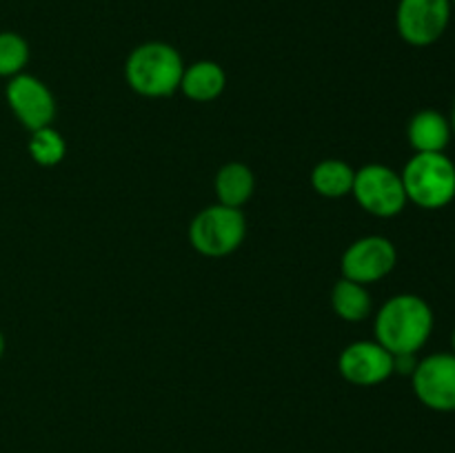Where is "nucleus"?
Returning <instances> with one entry per match:
<instances>
[{"label":"nucleus","mask_w":455,"mask_h":453,"mask_svg":"<svg viewBox=\"0 0 455 453\" xmlns=\"http://www.w3.org/2000/svg\"><path fill=\"white\" fill-rule=\"evenodd\" d=\"M27 149H29L31 160L36 164H40V167H56V164H60L65 160L67 142L62 138V133L49 124V127L31 131Z\"/></svg>","instance_id":"nucleus-16"},{"label":"nucleus","mask_w":455,"mask_h":453,"mask_svg":"<svg viewBox=\"0 0 455 453\" xmlns=\"http://www.w3.org/2000/svg\"><path fill=\"white\" fill-rule=\"evenodd\" d=\"M451 354H455V329H453V336H451Z\"/></svg>","instance_id":"nucleus-21"},{"label":"nucleus","mask_w":455,"mask_h":453,"mask_svg":"<svg viewBox=\"0 0 455 453\" xmlns=\"http://www.w3.org/2000/svg\"><path fill=\"white\" fill-rule=\"evenodd\" d=\"M331 306L345 322H363L371 314V293L367 284L340 278L331 289Z\"/></svg>","instance_id":"nucleus-15"},{"label":"nucleus","mask_w":455,"mask_h":453,"mask_svg":"<svg viewBox=\"0 0 455 453\" xmlns=\"http://www.w3.org/2000/svg\"><path fill=\"white\" fill-rule=\"evenodd\" d=\"M4 346H7V342H4V333H3V329H0V358L4 355Z\"/></svg>","instance_id":"nucleus-19"},{"label":"nucleus","mask_w":455,"mask_h":453,"mask_svg":"<svg viewBox=\"0 0 455 453\" xmlns=\"http://www.w3.org/2000/svg\"><path fill=\"white\" fill-rule=\"evenodd\" d=\"M407 138L416 154H444L453 140L451 123L440 111L422 109L409 120Z\"/></svg>","instance_id":"nucleus-11"},{"label":"nucleus","mask_w":455,"mask_h":453,"mask_svg":"<svg viewBox=\"0 0 455 453\" xmlns=\"http://www.w3.org/2000/svg\"><path fill=\"white\" fill-rule=\"evenodd\" d=\"M411 386L422 407L438 413L455 411V354L443 351L418 360Z\"/></svg>","instance_id":"nucleus-7"},{"label":"nucleus","mask_w":455,"mask_h":453,"mask_svg":"<svg viewBox=\"0 0 455 453\" xmlns=\"http://www.w3.org/2000/svg\"><path fill=\"white\" fill-rule=\"evenodd\" d=\"M29 62V43L16 31H0V78L22 74Z\"/></svg>","instance_id":"nucleus-17"},{"label":"nucleus","mask_w":455,"mask_h":453,"mask_svg":"<svg viewBox=\"0 0 455 453\" xmlns=\"http://www.w3.org/2000/svg\"><path fill=\"white\" fill-rule=\"evenodd\" d=\"M227 87V74L216 60H198L185 67L180 91L194 102H212L222 96Z\"/></svg>","instance_id":"nucleus-12"},{"label":"nucleus","mask_w":455,"mask_h":453,"mask_svg":"<svg viewBox=\"0 0 455 453\" xmlns=\"http://www.w3.org/2000/svg\"><path fill=\"white\" fill-rule=\"evenodd\" d=\"M247 235V218L243 209L212 204L196 213L189 225V242L200 256L225 258L238 251Z\"/></svg>","instance_id":"nucleus-4"},{"label":"nucleus","mask_w":455,"mask_h":453,"mask_svg":"<svg viewBox=\"0 0 455 453\" xmlns=\"http://www.w3.org/2000/svg\"><path fill=\"white\" fill-rule=\"evenodd\" d=\"M9 109L18 118V123L29 131L49 127L56 118V98L49 91L47 84L31 74H18L9 78L4 87Z\"/></svg>","instance_id":"nucleus-9"},{"label":"nucleus","mask_w":455,"mask_h":453,"mask_svg":"<svg viewBox=\"0 0 455 453\" xmlns=\"http://www.w3.org/2000/svg\"><path fill=\"white\" fill-rule=\"evenodd\" d=\"M355 169L338 158H327L318 163L311 171V187L323 198H345L354 189Z\"/></svg>","instance_id":"nucleus-14"},{"label":"nucleus","mask_w":455,"mask_h":453,"mask_svg":"<svg viewBox=\"0 0 455 453\" xmlns=\"http://www.w3.org/2000/svg\"><path fill=\"white\" fill-rule=\"evenodd\" d=\"M351 194L364 211L376 218L400 216L409 203L400 173L380 163L355 169Z\"/></svg>","instance_id":"nucleus-5"},{"label":"nucleus","mask_w":455,"mask_h":453,"mask_svg":"<svg viewBox=\"0 0 455 453\" xmlns=\"http://www.w3.org/2000/svg\"><path fill=\"white\" fill-rule=\"evenodd\" d=\"M185 67L173 44L149 40L132 49L124 62V78L138 96L169 98L180 89Z\"/></svg>","instance_id":"nucleus-2"},{"label":"nucleus","mask_w":455,"mask_h":453,"mask_svg":"<svg viewBox=\"0 0 455 453\" xmlns=\"http://www.w3.org/2000/svg\"><path fill=\"white\" fill-rule=\"evenodd\" d=\"M449 123H451V133L455 138V102H453V109H451V118H449Z\"/></svg>","instance_id":"nucleus-20"},{"label":"nucleus","mask_w":455,"mask_h":453,"mask_svg":"<svg viewBox=\"0 0 455 453\" xmlns=\"http://www.w3.org/2000/svg\"><path fill=\"white\" fill-rule=\"evenodd\" d=\"M451 7H453V9H455V0H451Z\"/></svg>","instance_id":"nucleus-22"},{"label":"nucleus","mask_w":455,"mask_h":453,"mask_svg":"<svg viewBox=\"0 0 455 453\" xmlns=\"http://www.w3.org/2000/svg\"><path fill=\"white\" fill-rule=\"evenodd\" d=\"M400 178L409 203L427 211L455 200V163L447 154H413Z\"/></svg>","instance_id":"nucleus-3"},{"label":"nucleus","mask_w":455,"mask_h":453,"mask_svg":"<svg viewBox=\"0 0 455 453\" xmlns=\"http://www.w3.org/2000/svg\"><path fill=\"white\" fill-rule=\"evenodd\" d=\"M338 371L355 386H376L394 376V354L376 340L351 342L338 358Z\"/></svg>","instance_id":"nucleus-10"},{"label":"nucleus","mask_w":455,"mask_h":453,"mask_svg":"<svg viewBox=\"0 0 455 453\" xmlns=\"http://www.w3.org/2000/svg\"><path fill=\"white\" fill-rule=\"evenodd\" d=\"M434 309L416 293H398L380 306L373 322L376 342L387 351L418 354L434 333Z\"/></svg>","instance_id":"nucleus-1"},{"label":"nucleus","mask_w":455,"mask_h":453,"mask_svg":"<svg viewBox=\"0 0 455 453\" xmlns=\"http://www.w3.org/2000/svg\"><path fill=\"white\" fill-rule=\"evenodd\" d=\"M416 367H418L416 354L394 355V373H400V376H411Z\"/></svg>","instance_id":"nucleus-18"},{"label":"nucleus","mask_w":455,"mask_h":453,"mask_svg":"<svg viewBox=\"0 0 455 453\" xmlns=\"http://www.w3.org/2000/svg\"><path fill=\"white\" fill-rule=\"evenodd\" d=\"M451 13V0H398L395 29L411 47H429L449 29Z\"/></svg>","instance_id":"nucleus-6"},{"label":"nucleus","mask_w":455,"mask_h":453,"mask_svg":"<svg viewBox=\"0 0 455 453\" xmlns=\"http://www.w3.org/2000/svg\"><path fill=\"white\" fill-rule=\"evenodd\" d=\"M398 251L385 235H364L345 249L340 260L342 278L360 284L380 282L395 269Z\"/></svg>","instance_id":"nucleus-8"},{"label":"nucleus","mask_w":455,"mask_h":453,"mask_svg":"<svg viewBox=\"0 0 455 453\" xmlns=\"http://www.w3.org/2000/svg\"><path fill=\"white\" fill-rule=\"evenodd\" d=\"M216 195L218 203L225 207L240 209L251 200L256 191V176L244 163H227L216 173Z\"/></svg>","instance_id":"nucleus-13"}]
</instances>
